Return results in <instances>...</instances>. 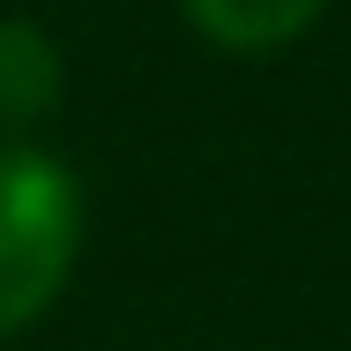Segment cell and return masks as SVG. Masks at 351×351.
Returning <instances> with one entry per match:
<instances>
[{"mask_svg": "<svg viewBox=\"0 0 351 351\" xmlns=\"http://www.w3.org/2000/svg\"><path fill=\"white\" fill-rule=\"evenodd\" d=\"M82 195L45 149H0V337L38 322L75 269Z\"/></svg>", "mask_w": 351, "mask_h": 351, "instance_id": "obj_1", "label": "cell"}, {"mask_svg": "<svg viewBox=\"0 0 351 351\" xmlns=\"http://www.w3.org/2000/svg\"><path fill=\"white\" fill-rule=\"evenodd\" d=\"M322 8H329V0H187L195 30L217 38L224 53H277V45H291Z\"/></svg>", "mask_w": 351, "mask_h": 351, "instance_id": "obj_2", "label": "cell"}, {"mask_svg": "<svg viewBox=\"0 0 351 351\" xmlns=\"http://www.w3.org/2000/svg\"><path fill=\"white\" fill-rule=\"evenodd\" d=\"M60 97V53L38 23H0V120H38Z\"/></svg>", "mask_w": 351, "mask_h": 351, "instance_id": "obj_3", "label": "cell"}]
</instances>
